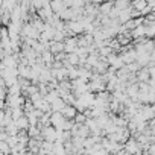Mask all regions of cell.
<instances>
[{"label": "cell", "mask_w": 155, "mask_h": 155, "mask_svg": "<svg viewBox=\"0 0 155 155\" xmlns=\"http://www.w3.org/2000/svg\"><path fill=\"white\" fill-rule=\"evenodd\" d=\"M64 120H65V117L62 116L61 111H52V113H50L49 122H50V125H52L53 128H61V125H62Z\"/></svg>", "instance_id": "obj_1"}, {"label": "cell", "mask_w": 155, "mask_h": 155, "mask_svg": "<svg viewBox=\"0 0 155 155\" xmlns=\"http://www.w3.org/2000/svg\"><path fill=\"white\" fill-rule=\"evenodd\" d=\"M65 29L71 31L74 35H81V34L84 32L82 25L78 21V20H68V21H65Z\"/></svg>", "instance_id": "obj_2"}, {"label": "cell", "mask_w": 155, "mask_h": 155, "mask_svg": "<svg viewBox=\"0 0 155 155\" xmlns=\"http://www.w3.org/2000/svg\"><path fill=\"white\" fill-rule=\"evenodd\" d=\"M61 113H62V116H64L65 119H73L78 111H76V108H74L73 105H65V107L61 110Z\"/></svg>", "instance_id": "obj_3"}, {"label": "cell", "mask_w": 155, "mask_h": 155, "mask_svg": "<svg viewBox=\"0 0 155 155\" xmlns=\"http://www.w3.org/2000/svg\"><path fill=\"white\" fill-rule=\"evenodd\" d=\"M50 8H52V11L55 12V14H58L59 11H62L64 8H67L65 5H64V2L62 0H50Z\"/></svg>", "instance_id": "obj_4"}, {"label": "cell", "mask_w": 155, "mask_h": 155, "mask_svg": "<svg viewBox=\"0 0 155 155\" xmlns=\"http://www.w3.org/2000/svg\"><path fill=\"white\" fill-rule=\"evenodd\" d=\"M65 107V102L61 97H56L53 102H50V111H61Z\"/></svg>", "instance_id": "obj_5"}, {"label": "cell", "mask_w": 155, "mask_h": 155, "mask_svg": "<svg viewBox=\"0 0 155 155\" xmlns=\"http://www.w3.org/2000/svg\"><path fill=\"white\" fill-rule=\"evenodd\" d=\"M114 8H117L119 11H123V9H129L131 8V0H116L113 3Z\"/></svg>", "instance_id": "obj_6"}, {"label": "cell", "mask_w": 155, "mask_h": 155, "mask_svg": "<svg viewBox=\"0 0 155 155\" xmlns=\"http://www.w3.org/2000/svg\"><path fill=\"white\" fill-rule=\"evenodd\" d=\"M14 122H15V125H17V128H18V129H28V126H29L28 117H26L25 114H23V116H20L18 119H15Z\"/></svg>", "instance_id": "obj_7"}, {"label": "cell", "mask_w": 155, "mask_h": 155, "mask_svg": "<svg viewBox=\"0 0 155 155\" xmlns=\"http://www.w3.org/2000/svg\"><path fill=\"white\" fill-rule=\"evenodd\" d=\"M3 129H5V132H6L8 135H15V134H17V132L20 131V129L17 128V125H15V122H14V120H12V122H11L9 125H6V126H5Z\"/></svg>", "instance_id": "obj_8"}, {"label": "cell", "mask_w": 155, "mask_h": 155, "mask_svg": "<svg viewBox=\"0 0 155 155\" xmlns=\"http://www.w3.org/2000/svg\"><path fill=\"white\" fill-rule=\"evenodd\" d=\"M25 114V111H23V108L21 107H18V108H11V116H12V119L15 120V119H18L20 116H23Z\"/></svg>", "instance_id": "obj_9"}, {"label": "cell", "mask_w": 155, "mask_h": 155, "mask_svg": "<svg viewBox=\"0 0 155 155\" xmlns=\"http://www.w3.org/2000/svg\"><path fill=\"white\" fill-rule=\"evenodd\" d=\"M0 153H9V146L5 140H0Z\"/></svg>", "instance_id": "obj_10"}, {"label": "cell", "mask_w": 155, "mask_h": 155, "mask_svg": "<svg viewBox=\"0 0 155 155\" xmlns=\"http://www.w3.org/2000/svg\"><path fill=\"white\" fill-rule=\"evenodd\" d=\"M85 116H84V113H76L74 114V117H73V120L76 122V123H84L85 122Z\"/></svg>", "instance_id": "obj_11"}, {"label": "cell", "mask_w": 155, "mask_h": 155, "mask_svg": "<svg viewBox=\"0 0 155 155\" xmlns=\"http://www.w3.org/2000/svg\"><path fill=\"white\" fill-rule=\"evenodd\" d=\"M144 2H146L147 5H150V6H155V0H144Z\"/></svg>", "instance_id": "obj_12"}]
</instances>
